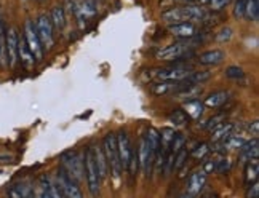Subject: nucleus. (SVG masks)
<instances>
[{
    "label": "nucleus",
    "mask_w": 259,
    "mask_h": 198,
    "mask_svg": "<svg viewBox=\"0 0 259 198\" xmlns=\"http://www.w3.org/2000/svg\"><path fill=\"white\" fill-rule=\"evenodd\" d=\"M103 151L107 158V165L111 168V171L114 174L115 179H118L122 174V165H120V158H118V151H117V139L114 133H109L104 136L103 139Z\"/></svg>",
    "instance_id": "1"
},
{
    "label": "nucleus",
    "mask_w": 259,
    "mask_h": 198,
    "mask_svg": "<svg viewBox=\"0 0 259 198\" xmlns=\"http://www.w3.org/2000/svg\"><path fill=\"white\" fill-rule=\"evenodd\" d=\"M158 148H154L149 141L146 139V136H143L139 139V145H138V165L141 168V171L146 177L151 176V171L154 168V160H155V154Z\"/></svg>",
    "instance_id": "2"
},
{
    "label": "nucleus",
    "mask_w": 259,
    "mask_h": 198,
    "mask_svg": "<svg viewBox=\"0 0 259 198\" xmlns=\"http://www.w3.org/2000/svg\"><path fill=\"white\" fill-rule=\"evenodd\" d=\"M83 168H85V174H87V182H88V189L92 192V195H98L99 192V181L101 177L98 174V166L95 162V155H93V147H88L85 151V158H83Z\"/></svg>",
    "instance_id": "3"
},
{
    "label": "nucleus",
    "mask_w": 259,
    "mask_h": 198,
    "mask_svg": "<svg viewBox=\"0 0 259 198\" xmlns=\"http://www.w3.org/2000/svg\"><path fill=\"white\" fill-rule=\"evenodd\" d=\"M61 160H63V168L67 171V174L72 177L74 181L77 182H80L82 181V174H83V162H82V158L80 155H78L77 152H66L63 154L61 157Z\"/></svg>",
    "instance_id": "4"
},
{
    "label": "nucleus",
    "mask_w": 259,
    "mask_h": 198,
    "mask_svg": "<svg viewBox=\"0 0 259 198\" xmlns=\"http://www.w3.org/2000/svg\"><path fill=\"white\" fill-rule=\"evenodd\" d=\"M24 40H26L29 49L32 52L35 61H40V59L44 58V46L40 43V38H38L35 26L31 19H27V21L24 23Z\"/></svg>",
    "instance_id": "5"
},
{
    "label": "nucleus",
    "mask_w": 259,
    "mask_h": 198,
    "mask_svg": "<svg viewBox=\"0 0 259 198\" xmlns=\"http://www.w3.org/2000/svg\"><path fill=\"white\" fill-rule=\"evenodd\" d=\"M34 26H35L38 38H40L42 46L50 49L53 46V24H52V19H50V16H47V15H40Z\"/></svg>",
    "instance_id": "6"
},
{
    "label": "nucleus",
    "mask_w": 259,
    "mask_h": 198,
    "mask_svg": "<svg viewBox=\"0 0 259 198\" xmlns=\"http://www.w3.org/2000/svg\"><path fill=\"white\" fill-rule=\"evenodd\" d=\"M58 184H59V189L63 192V196L67 198H82L83 193L80 192L77 185V181H74L71 176L67 174V171L61 166L58 171Z\"/></svg>",
    "instance_id": "7"
},
{
    "label": "nucleus",
    "mask_w": 259,
    "mask_h": 198,
    "mask_svg": "<svg viewBox=\"0 0 259 198\" xmlns=\"http://www.w3.org/2000/svg\"><path fill=\"white\" fill-rule=\"evenodd\" d=\"M189 43L187 42H176L173 45H168L162 49L157 52V59H162V61H176V59H181L187 55L189 52Z\"/></svg>",
    "instance_id": "8"
},
{
    "label": "nucleus",
    "mask_w": 259,
    "mask_h": 198,
    "mask_svg": "<svg viewBox=\"0 0 259 198\" xmlns=\"http://www.w3.org/2000/svg\"><path fill=\"white\" fill-rule=\"evenodd\" d=\"M18 40L19 35L15 27H10L5 35V56L8 59L10 67H16L18 64Z\"/></svg>",
    "instance_id": "9"
},
{
    "label": "nucleus",
    "mask_w": 259,
    "mask_h": 198,
    "mask_svg": "<svg viewBox=\"0 0 259 198\" xmlns=\"http://www.w3.org/2000/svg\"><path fill=\"white\" fill-rule=\"evenodd\" d=\"M115 139H117V151H118V158H120L122 170H126L130 154H132V145H130V139H128L126 131L120 130L118 134L115 136Z\"/></svg>",
    "instance_id": "10"
},
{
    "label": "nucleus",
    "mask_w": 259,
    "mask_h": 198,
    "mask_svg": "<svg viewBox=\"0 0 259 198\" xmlns=\"http://www.w3.org/2000/svg\"><path fill=\"white\" fill-rule=\"evenodd\" d=\"M206 177H208V174L203 170L194 171L191 176H189V181H187V195L189 196L200 195V192L203 190V187L206 185Z\"/></svg>",
    "instance_id": "11"
},
{
    "label": "nucleus",
    "mask_w": 259,
    "mask_h": 198,
    "mask_svg": "<svg viewBox=\"0 0 259 198\" xmlns=\"http://www.w3.org/2000/svg\"><path fill=\"white\" fill-rule=\"evenodd\" d=\"M191 71H189V67H183V66H175L171 69H162V71L157 72V77L160 78V80H168V82H179L186 78Z\"/></svg>",
    "instance_id": "12"
},
{
    "label": "nucleus",
    "mask_w": 259,
    "mask_h": 198,
    "mask_svg": "<svg viewBox=\"0 0 259 198\" xmlns=\"http://www.w3.org/2000/svg\"><path fill=\"white\" fill-rule=\"evenodd\" d=\"M98 13V5L95 0H80L77 2V19L78 21H87Z\"/></svg>",
    "instance_id": "13"
},
{
    "label": "nucleus",
    "mask_w": 259,
    "mask_h": 198,
    "mask_svg": "<svg viewBox=\"0 0 259 198\" xmlns=\"http://www.w3.org/2000/svg\"><path fill=\"white\" fill-rule=\"evenodd\" d=\"M170 32L178 38H192L197 32V27L194 23L181 21V23L170 24Z\"/></svg>",
    "instance_id": "14"
},
{
    "label": "nucleus",
    "mask_w": 259,
    "mask_h": 198,
    "mask_svg": "<svg viewBox=\"0 0 259 198\" xmlns=\"http://www.w3.org/2000/svg\"><path fill=\"white\" fill-rule=\"evenodd\" d=\"M18 59L21 61V64L26 69H32L35 64V58L31 49H29L24 37H19V40H18Z\"/></svg>",
    "instance_id": "15"
},
{
    "label": "nucleus",
    "mask_w": 259,
    "mask_h": 198,
    "mask_svg": "<svg viewBox=\"0 0 259 198\" xmlns=\"http://www.w3.org/2000/svg\"><path fill=\"white\" fill-rule=\"evenodd\" d=\"M226 59V53L223 49H210V52H205L198 56V63L203 66H218L221 64Z\"/></svg>",
    "instance_id": "16"
},
{
    "label": "nucleus",
    "mask_w": 259,
    "mask_h": 198,
    "mask_svg": "<svg viewBox=\"0 0 259 198\" xmlns=\"http://www.w3.org/2000/svg\"><path fill=\"white\" fill-rule=\"evenodd\" d=\"M259 157V142H257V137L251 141H245L243 145L240 147V158L245 162H250L253 158Z\"/></svg>",
    "instance_id": "17"
},
{
    "label": "nucleus",
    "mask_w": 259,
    "mask_h": 198,
    "mask_svg": "<svg viewBox=\"0 0 259 198\" xmlns=\"http://www.w3.org/2000/svg\"><path fill=\"white\" fill-rule=\"evenodd\" d=\"M34 187L29 182H18L15 185L10 187L8 195L13 198H27V196H34Z\"/></svg>",
    "instance_id": "18"
},
{
    "label": "nucleus",
    "mask_w": 259,
    "mask_h": 198,
    "mask_svg": "<svg viewBox=\"0 0 259 198\" xmlns=\"http://www.w3.org/2000/svg\"><path fill=\"white\" fill-rule=\"evenodd\" d=\"M93 155H95V162H96V166H98V174L101 179L107 176L109 173V165H107V158L104 155V151L103 147H93Z\"/></svg>",
    "instance_id": "19"
},
{
    "label": "nucleus",
    "mask_w": 259,
    "mask_h": 198,
    "mask_svg": "<svg viewBox=\"0 0 259 198\" xmlns=\"http://www.w3.org/2000/svg\"><path fill=\"white\" fill-rule=\"evenodd\" d=\"M50 19H52L53 29H58V31H63L66 27V10L64 7H53L52 13H50Z\"/></svg>",
    "instance_id": "20"
},
{
    "label": "nucleus",
    "mask_w": 259,
    "mask_h": 198,
    "mask_svg": "<svg viewBox=\"0 0 259 198\" xmlns=\"http://www.w3.org/2000/svg\"><path fill=\"white\" fill-rule=\"evenodd\" d=\"M183 109H184V112L192 118V120H198L203 114V103H200L198 99H189Z\"/></svg>",
    "instance_id": "21"
},
{
    "label": "nucleus",
    "mask_w": 259,
    "mask_h": 198,
    "mask_svg": "<svg viewBox=\"0 0 259 198\" xmlns=\"http://www.w3.org/2000/svg\"><path fill=\"white\" fill-rule=\"evenodd\" d=\"M162 19H163V21H166V23H170V24L181 23V21H187L183 7H175V8L166 10V12L162 13Z\"/></svg>",
    "instance_id": "22"
},
{
    "label": "nucleus",
    "mask_w": 259,
    "mask_h": 198,
    "mask_svg": "<svg viewBox=\"0 0 259 198\" xmlns=\"http://www.w3.org/2000/svg\"><path fill=\"white\" fill-rule=\"evenodd\" d=\"M183 10H184L187 21H202V19L206 16L205 8H202L200 5H189L187 4L183 7Z\"/></svg>",
    "instance_id": "23"
},
{
    "label": "nucleus",
    "mask_w": 259,
    "mask_h": 198,
    "mask_svg": "<svg viewBox=\"0 0 259 198\" xmlns=\"http://www.w3.org/2000/svg\"><path fill=\"white\" fill-rule=\"evenodd\" d=\"M234 128H235L234 123H226V122L219 123L216 128H213V130H211V139H213L214 142L223 141L224 137H227L229 134H232Z\"/></svg>",
    "instance_id": "24"
},
{
    "label": "nucleus",
    "mask_w": 259,
    "mask_h": 198,
    "mask_svg": "<svg viewBox=\"0 0 259 198\" xmlns=\"http://www.w3.org/2000/svg\"><path fill=\"white\" fill-rule=\"evenodd\" d=\"M257 176H259V162L257 158H253L246 163L245 168V182L246 184H251L254 181H257Z\"/></svg>",
    "instance_id": "25"
},
{
    "label": "nucleus",
    "mask_w": 259,
    "mask_h": 198,
    "mask_svg": "<svg viewBox=\"0 0 259 198\" xmlns=\"http://www.w3.org/2000/svg\"><path fill=\"white\" fill-rule=\"evenodd\" d=\"M227 99H229V93L227 91H216V93L210 94L205 99V106L216 109L219 106H223L227 101Z\"/></svg>",
    "instance_id": "26"
},
{
    "label": "nucleus",
    "mask_w": 259,
    "mask_h": 198,
    "mask_svg": "<svg viewBox=\"0 0 259 198\" xmlns=\"http://www.w3.org/2000/svg\"><path fill=\"white\" fill-rule=\"evenodd\" d=\"M245 18H248L250 21H257V18H259V0H246Z\"/></svg>",
    "instance_id": "27"
},
{
    "label": "nucleus",
    "mask_w": 259,
    "mask_h": 198,
    "mask_svg": "<svg viewBox=\"0 0 259 198\" xmlns=\"http://www.w3.org/2000/svg\"><path fill=\"white\" fill-rule=\"evenodd\" d=\"M170 122H171L175 126H184V125L189 122V115L184 112V109H178V111H175V112L170 115Z\"/></svg>",
    "instance_id": "28"
},
{
    "label": "nucleus",
    "mask_w": 259,
    "mask_h": 198,
    "mask_svg": "<svg viewBox=\"0 0 259 198\" xmlns=\"http://www.w3.org/2000/svg\"><path fill=\"white\" fill-rule=\"evenodd\" d=\"M175 88L173 82H168V80H163V82H157L151 86V90L154 94H165L168 91H171Z\"/></svg>",
    "instance_id": "29"
},
{
    "label": "nucleus",
    "mask_w": 259,
    "mask_h": 198,
    "mask_svg": "<svg viewBox=\"0 0 259 198\" xmlns=\"http://www.w3.org/2000/svg\"><path fill=\"white\" fill-rule=\"evenodd\" d=\"M208 154H210V144L206 142H202L200 145H197L194 151H192V158H197V160H200V158H205Z\"/></svg>",
    "instance_id": "30"
},
{
    "label": "nucleus",
    "mask_w": 259,
    "mask_h": 198,
    "mask_svg": "<svg viewBox=\"0 0 259 198\" xmlns=\"http://www.w3.org/2000/svg\"><path fill=\"white\" fill-rule=\"evenodd\" d=\"M175 130L173 128H163V130L160 131V142L162 145L165 147H170L171 141H173V137H175Z\"/></svg>",
    "instance_id": "31"
},
{
    "label": "nucleus",
    "mask_w": 259,
    "mask_h": 198,
    "mask_svg": "<svg viewBox=\"0 0 259 198\" xmlns=\"http://www.w3.org/2000/svg\"><path fill=\"white\" fill-rule=\"evenodd\" d=\"M243 75H245L243 69L238 67V66H231V67L226 69V77L234 78V80H238V78H242Z\"/></svg>",
    "instance_id": "32"
},
{
    "label": "nucleus",
    "mask_w": 259,
    "mask_h": 198,
    "mask_svg": "<svg viewBox=\"0 0 259 198\" xmlns=\"http://www.w3.org/2000/svg\"><path fill=\"white\" fill-rule=\"evenodd\" d=\"M231 38H232V29L231 27H223L221 31L218 32V35H216V40L221 42V43L229 42Z\"/></svg>",
    "instance_id": "33"
},
{
    "label": "nucleus",
    "mask_w": 259,
    "mask_h": 198,
    "mask_svg": "<svg viewBox=\"0 0 259 198\" xmlns=\"http://www.w3.org/2000/svg\"><path fill=\"white\" fill-rule=\"evenodd\" d=\"M186 158H187V151H179L175 154V168L176 170H181V168L186 165Z\"/></svg>",
    "instance_id": "34"
},
{
    "label": "nucleus",
    "mask_w": 259,
    "mask_h": 198,
    "mask_svg": "<svg viewBox=\"0 0 259 198\" xmlns=\"http://www.w3.org/2000/svg\"><path fill=\"white\" fill-rule=\"evenodd\" d=\"M245 5H246V0H237L235 8H234V16L237 19L245 18Z\"/></svg>",
    "instance_id": "35"
},
{
    "label": "nucleus",
    "mask_w": 259,
    "mask_h": 198,
    "mask_svg": "<svg viewBox=\"0 0 259 198\" xmlns=\"http://www.w3.org/2000/svg\"><path fill=\"white\" fill-rule=\"evenodd\" d=\"M223 122H224V115H214L206 122L205 128H206V130H213V128H216L219 123H223Z\"/></svg>",
    "instance_id": "36"
},
{
    "label": "nucleus",
    "mask_w": 259,
    "mask_h": 198,
    "mask_svg": "<svg viewBox=\"0 0 259 198\" xmlns=\"http://www.w3.org/2000/svg\"><path fill=\"white\" fill-rule=\"evenodd\" d=\"M229 2H231V0H210L208 4H210L213 12H219V10H223L226 5H229Z\"/></svg>",
    "instance_id": "37"
},
{
    "label": "nucleus",
    "mask_w": 259,
    "mask_h": 198,
    "mask_svg": "<svg viewBox=\"0 0 259 198\" xmlns=\"http://www.w3.org/2000/svg\"><path fill=\"white\" fill-rule=\"evenodd\" d=\"M246 196H248V198H257V196H259V184H257V181L251 182V185L248 187Z\"/></svg>",
    "instance_id": "38"
},
{
    "label": "nucleus",
    "mask_w": 259,
    "mask_h": 198,
    "mask_svg": "<svg viewBox=\"0 0 259 198\" xmlns=\"http://www.w3.org/2000/svg\"><path fill=\"white\" fill-rule=\"evenodd\" d=\"M5 35H7V27H5L4 16H2V13H0V43H2L4 52H5Z\"/></svg>",
    "instance_id": "39"
},
{
    "label": "nucleus",
    "mask_w": 259,
    "mask_h": 198,
    "mask_svg": "<svg viewBox=\"0 0 259 198\" xmlns=\"http://www.w3.org/2000/svg\"><path fill=\"white\" fill-rule=\"evenodd\" d=\"M229 168H231V162L229 160H218V163H216V171L218 173H224V171H227Z\"/></svg>",
    "instance_id": "40"
},
{
    "label": "nucleus",
    "mask_w": 259,
    "mask_h": 198,
    "mask_svg": "<svg viewBox=\"0 0 259 198\" xmlns=\"http://www.w3.org/2000/svg\"><path fill=\"white\" fill-rule=\"evenodd\" d=\"M216 163H218V160H206L205 165H203V171H205L206 174L216 171Z\"/></svg>",
    "instance_id": "41"
},
{
    "label": "nucleus",
    "mask_w": 259,
    "mask_h": 198,
    "mask_svg": "<svg viewBox=\"0 0 259 198\" xmlns=\"http://www.w3.org/2000/svg\"><path fill=\"white\" fill-rule=\"evenodd\" d=\"M250 133H253V136L254 137H257V133H259V122H253V125H250Z\"/></svg>",
    "instance_id": "42"
},
{
    "label": "nucleus",
    "mask_w": 259,
    "mask_h": 198,
    "mask_svg": "<svg viewBox=\"0 0 259 198\" xmlns=\"http://www.w3.org/2000/svg\"><path fill=\"white\" fill-rule=\"evenodd\" d=\"M4 56H5V52H4V48H2V43H0V64H2Z\"/></svg>",
    "instance_id": "43"
},
{
    "label": "nucleus",
    "mask_w": 259,
    "mask_h": 198,
    "mask_svg": "<svg viewBox=\"0 0 259 198\" xmlns=\"http://www.w3.org/2000/svg\"><path fill=\"white\" fill-rule=\"evenodd\" d=\"M195 2H198V4H208L210 0H195Z\"/></svg>",
    "instance_id": "44"
},
{
    "label": "nucleus",
    "mask_w": 259,
    "mask_h": 198,
    "mask_svg": "<svg viewBox=\"0 0 259 198\" xmlns=\"http://www.w3.org/2000/svg\"><path fill=\"white\" fill-rule=\"evenodd\" d=\"M181 2H187L189 4V2H194V0H181Z\"/></svg>",
    "instance_id": "45"
},
{
    "label": "nucleus",
    "mask_w": 259,
    "mask_h": 198,
    "mask_svg": "<svg viewBox=\"0 0 259 198\" xmlns=\"http://www.w3.org/2000/svg\"><path fill=\"white\" fill-rule=\"evenodd\" d=\"M38 2H44V0H38Z\"/></svg>",
    "instance_id": "46"
}]
</instances>
